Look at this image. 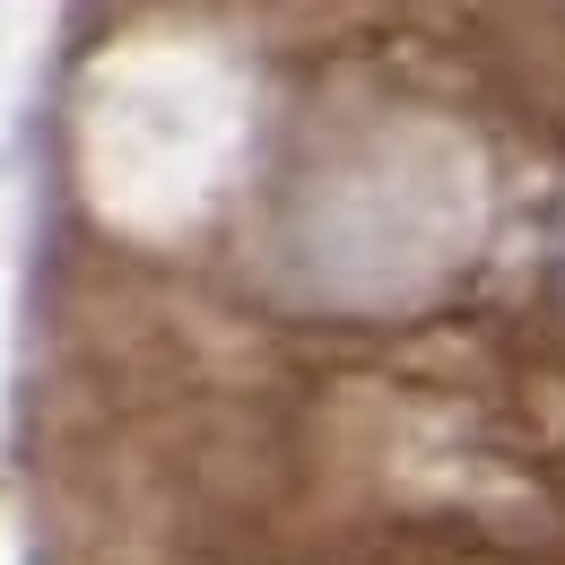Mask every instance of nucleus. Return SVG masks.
I'll use <instances>...</instances> for the list:
<instances>
[{
	"mask_svg": "<svg viewBox=\"0 0 565 565\" xmlns=\"http://www.w3.org/2000/svg\"><path fill=\"white\" fill-rule=\"evenodd\" d=\"M540 270L565 287V192H548V201H540Z\"/></svg>",
	"mask_w": 565,
	"mask_h": 565,
	"instance_id": "f257e3e1",
	"label": "nucleus"
}]
</instances>
